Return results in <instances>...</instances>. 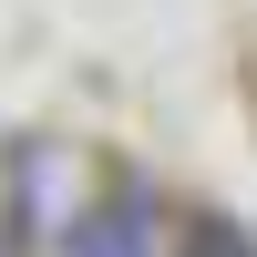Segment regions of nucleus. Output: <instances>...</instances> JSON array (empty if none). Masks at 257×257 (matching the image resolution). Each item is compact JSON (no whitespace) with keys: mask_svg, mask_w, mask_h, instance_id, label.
<instances>
[{"mask_svg":"<svg viewBox=\"0 0 257 257\" xmlns=\"http://www.w3.org/2000/svg\"><path fill=\"white\" fill-rule=\"evenodd\" d=\"M165 247V206L144 175H123L103 206H82L72 226H62V257H155Z\"/></svg>","mask_w":257,"mask_h":257,"instance_id":"nucleus-1","label":"nucleus"},{"mask_svg":"<svg viewBox=\"0 0 257 257\" xmlns=\"http://www.w3.org/2000/svg\"><path fill=\"white\" fill-rule=\"evenodd\" d=\"M175 257H257V237H247V226H226V216H196V226L175 237Z\"/></svg>","mask_w":257,"mask_h":257,"instance_id":"nucleus-2","label":"nucleus"}]
</instances>
